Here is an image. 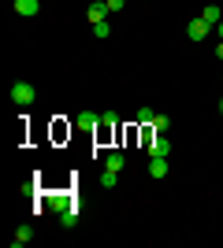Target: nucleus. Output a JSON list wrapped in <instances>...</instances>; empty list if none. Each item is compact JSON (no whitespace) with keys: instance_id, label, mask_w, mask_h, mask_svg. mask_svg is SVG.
Here are the masks:
<instances>
[{"instance_id":"1","label":"nucleus","mask_w":223,"mask_h":248,"mask_svg":"<svg viewBox=\"0 0 223 248\" xmlns=\"http://www.w3.org/2000/svg\"><path fill=\"white\" fill-rule=\"evenodd\" d=\"M34 96H37V89H34L30 82H15V85H11V100L22 104V108H26V104H34Z\"/></svg>"},{"instance_id":"2","label":"nucleus","mask_w":223,"mask_h":248,"mask_svg":"<svg viewBox=\"0 0 223 248\" xmlns=\"http://www.w3.org/2000/svg\"><path fill=\"white\" fill-rule=\"evenodd\" d=\"M208 30H212V26H208L205 19H190V22H186V37H190V41H205Z\"/></svg>"},{"instance_id":"3","label":"nucleus","mask_w":223,"mask_h":248,"mask_svg":"<svg viewBox=\"0 0 223 248\" xmlns=\"http://www.w3.org/2000/svg\"><path fill=\"white\" fill-rule=\"evenodd\" d=\"M86 19L93 22V26H97V22H104V19H108V4H104V0L89 4V8H86Z\"/></svg>"},{"instance_id":"4","label":"nucleus","mask_w":223,"mask_h":248,"mask_svg":"<svg viewBox=\"0 0 223 248\" xmlns=\"http://www.w3.org/2000/svg\"><path fill=\"white\" fill-rule=\"evenodd\" d=\"M168 152H171V145H168L164 134H156L153 141H149V155H164V159H168Z\"/></svg>"},{"instance_id":"5","label":"nucleus","mask_w":223,"mask_h":248,"mask_svg":"<svg viewBox=\"0 0 223 248\" xmlns=\"http://www.w3.org/2000/svg\"><path fill=\"white\" fill-rule=\"evenodd\" d=\"M168 174V159H164V155H153V159H149V178H164Z\"/></svg>"},{"instance_id":"6","label":"nucleus","mask_w":223,"mask_h":248,"mask_svg":"<svg viewBox=\"0 0 223 248\" xmlns=\"http://www.w3.org/2000/svg\"><path fill=\"white\" fill-rule=\"evenodd\" d=\"M15 11H19L22 19H30V15L41 11V4H37V0H15Z\"/></svg>"},{"instance_id":"7","label":"nucleus","mask_w":223,"mask_h":248,"mask_svg":"<svg viewBox=\"0 0 223 248\" xmlns=\"http://www.w3.org/2000/svg\"><path fill=\"white\" fill-rule=\"evenodd\" d=\"M201 19H205V22H208V26H212V30H216V26H220V22H223V11L216 8V4H208V8L201 11Z\"/></svg>"},{"instance_id":"8","label":"nucleus","mask_w":223,"mask_h":248,"mask_svg":"<svg viewBox=\"0 0 223 248\" xmlns=\"http://www.w3.org/2000/svg\"><path fill=\"white\" fill-rule=\"evenodd\" d=\"M30 241H34V226H19V230H15V237H11V245L22 248V245H30Z\"/></svg>"},{"instance_id":"9","label":"nucleus","mask_w":223,"mask_h":248,"mask_svg":"<svg viewBox=\"0 0 223 248\" xmlns=\"http://www.w3.org/2000/svg\"><path fill=\"white\" fill-rule=\"evenodd\" d=\"M74 126H78V130H97V126H101V119H97L93 111H82V115H78V123H74Z\"/></svg>"},{"instance_id":"10","label":"nucleus","mask_w":223,"mask_h":248,"mask_svg":"<svg viewBox=\"0 0 223 248\" xmlns=\"http://www.w3.org/2000/svg\"><path fill=\"white\" fill-rule=\"evenodd\" d=\"M60 226H64V230H74V226H78V211H74V207L60 211Z\"/></svg>"},{"instance_id":"11","label":"nucleus","mask_w":223,"mask_h":248,"mask_svg":"<svg viewBox=\"0 0 223 248\" xmlns=\"http://www.w3.org/2000/svg\"><path fill=\"white\" fill-rule=\"evenodd\" d=\"M123 163H127V155H123V152H108V159H104L108 170H123Z\"/></svg>"},{"instance_id":"12","label":"nucleus","mask_w":223,"mask_h":248,"mask_svg":"<svg viewBox=\"0 0 223 248\" xmlns=\"http://www.w3.org/2000/svg\"><path fill=\"white\" fill-rule=\"evenodd\" d=\"M116 182H119V170H108V167H104V174H101V186H104V189H116Z\"/></svg>"},{"instance_id":"13","label":"nucleus","mask_w":223,"mask_h":248,"mask_svg":"<svg viewBox=\"0 0 223 248\" xmlns=\"http://www.w3.org/2000/svg\"><path fill=\"white\" fill-rule=\"evenodd\" d=\"M153 119H156V111H153V108H141V111H138V123H141V126H153Z\"/></svg>"},{"instance_id":"14","label":"nucleus","mask_w":223,"mask_h":248,"mask_svg":"<svg viewBox=\"0 0 223 248\" xmlns=\"http://www.w3.org/2000/svg\"><path fill=\"white\" fill-rule=\"evenodd\" d=\"M93 33H97V37H108V33H112V22H97V26H93Z\"/></svg>"},{"instance_id":"15","label":"nucleus","mask_w":223,"mask_h":248,"mask_svg":"<svg viewBox=\"0 0 223 248\" xmlns=\"http://www.w3.org/2000/svg\"><path fill=\"white\" fill-rule=\"evenodd\" d=\"M153 130H156V134H164V130H168V115H156V119H153Z\"/></svg>"},{"instance_id":"16","label":"nucleus","mask_w":223,"mask_h":248,"mask_svg":"<svg viewBox=\"0 0 223 248\" xmlns=\"http://www.w3.org/2000/svg\"><path fill=\"white\" fill-rule=\"evenodd\" d=\"M108 4V11H123V4H127V0H104Z\"/></svg>"},{"instance_id":"17","label":"nucleus","mask_w":223,"mask_h":248,"mask_svg":"<svg viewBox=\"0 0 223 248\" xmlns=\"http://www.w3.org/2000/svg\"><path fill=\"white\" fill-rule=\"evenodd\" d=\"M216 33H220V41H223V22H220V26H216Z\"/></svg>"},{"instance_id":"18","label":"nucleus","mask_w":223,"mask_h":248,"mask_svg":"<svg viewBox=\"0 0 223 248\" xmlns=\"http://www.w3.org/2000/svg\"><path fill=\"white\" fill-rule=\"evenodd\" d=\"M216 56H220V60H223V41H220V48H216Z\"/></svg>"},{"instance_id":"19","label":"nucleus","mask_w":223,"mask_h":248,"mask_svg":"<svg viewBox=\"0 0 223 248\" xmlns=\"http://www.w3.org/2000/svg\"><path fill=\"white\" fill-rule=\"evenodd\" d=\"M220 115H223V96H220Z\"/></svg>"}]
</instances>
